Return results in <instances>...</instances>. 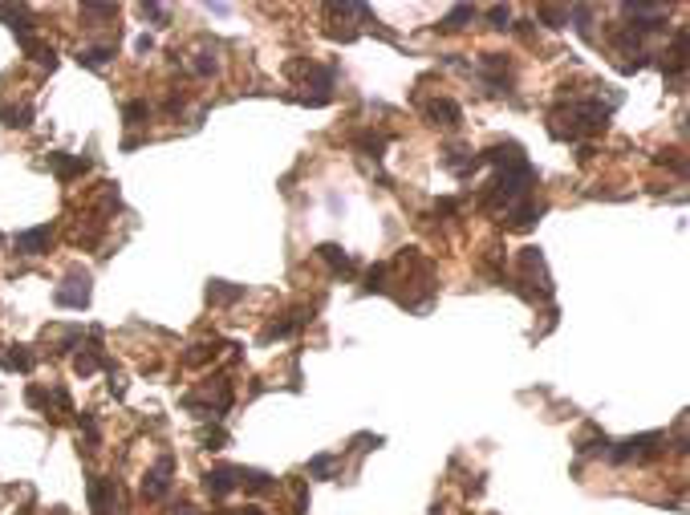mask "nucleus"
I'll return each mask as SVG.
<instances>
[{"mask_svg":"<svg viewBox=\"0 0 690 515\" xmlns=\"http://www.w3.org/2000/svg\"><path fill=\"white\" fill-rule=\"evenodd\" d=\"M25 398H29V406H45V402H49V398H45V389H41V386H29V394H25Z\"/></svg>","mask_w":690,"mask_h":515,"instance_id":"412c9836","label":"nucleus"},{"mask_svg":"<svg viewBox=\"0 0 690 515\" xmlns=\"http://www.w3.org/2000/svg\"><path fill=\"white\" fill-rule=\"evenodd\" d=\"M126 118H131V122L147 118V102H131V106H126Z\"/></svg>","mask_w":690,"mask_h":515,"instance_id":"6ab92c4d","label":"nucleus"},{"mask_svg":"<svg viewBox=\"0 0 690 515\" xmlns=\"http://www.w3.org/2000/svg\"><path fill=\"white\" fill-rule=\"evenodd\" d=\"M195 69H199V73H212V69H215V57H212V53H199Z\"/></svg>","mask_w":690,"mask_h":515,"instance_id":"4be33fe9","label":"nucleus"},{"mask_svg":"<svg viewBox=\"0 0 690 515\" xmlns=\"http://www.w3.org/2000/svg\"><path fill=\"white\" fill-rule=\"evenodd\" d=\"M427 114L439 122V126H459V106L447 102V97H435V102L427 106Z\"/></svg>","mask_w":690,"mask_h":515,"instance_id":"39448f33","label":"nucleus"},{"mask_svg":"<svg viewBox=\"0 0 690 515\" xmlns=\"http://www.w3.org/2000/svg\"><path fill=\"white\" fill-rule=\"evenodd\" d=\"M207 296H212V301H219V305H228V301H236V296H244V289H228L224 280H215L212 289H207Z\"/></svg>","mask_w":690,"mask_h":515,"instance_id":"9d476101","label":"nucleus"},{"mask_svg":"<svg viewBox=\"0 0 690 515\" xmlns=\"http://www.w3.org/2000/svg\"><path fill=\"white\" fill-rule=\"evenodd\" d=\"M236 475H240V479H236V483L252 487V491H268V487H272V479H268V475H264V471H236Z\"/></svg>","mask_w":690,"mask_h":515,"instance_id":"1a4fd4ad","label":"nucleus"},{"mask_svg":"<svg viewBox=\"0 0 690 515\" xmlns=\"http://www.w3.org/2000/svg\"><path fill=\"white\" fill-rule=\"evenodd\" d=\"M309 471H313V475H329V471H333V459H329V454H317V459L309 463Z\"/></svg>","mask_w":690,"mask_h":515,"instance_id":"dca6fc26","label":"nucleus"},{"mask_svg":"<svg viewBox=\"0 0 690 515\" xmlns=\"http://www.w3.org/2000/svg\"><path fill=\"white\" fill-rule=\"evenodd\" d=\"M199 438H203V442H207L212 451H219V447H224V430H203Z\"/></svg>","mask_w":690,"mask_h":515,"instance_id":"a211bd4d","label":"nucleus"},{"mask_svg":"<svg viewBox=\"0 0 690 515\" xmlns=\"http://www.w3.org/2000/svg\"><path fill=\"white\" fill-rule=\"evenodd\" d=\"M73 370L82 373V377H90V373L98 370V353H82L78 361H73Z\"/></svg>","mask_w":690,"mask_h":515,"instance_id":"4468645a","label":"nucleus"},{"mask_svg":"<svg viewBox=\"0 0 690 515\" xmlns=\"http://www.w3.org/2000/svg\"><path fill=\"white\" fill-rule=\"evenodd\" d=\"M321 260H329V264H333L337 272H345V276L353 272V260L345 256V252L337 248V243H321Z\"/></svg>","mask_w":690,"mask_h":515,"instance_id":"0eeeda50","label":"nucleus"},{"mask_svg":"<svg viewBox=\"0 0 690 515\" xmlns=\"http://www.w3.org/2000/svg\"><path fill=\"white\" fill-rule=\"evenodd\" d=\"M57 305H66V308H85L90 305V276L85 272H73L66 280V289H57V296H53Z\"/></svg>","mask_w":690,"mask_h":515,"instance_id":"f257e3e1","label":"nucleus"},{"mask_svg":"<svg viewBox=\"0 0 690 515\" xmlns=\"http://www.w3.org/2000/svg\"><path fill=\"white\" fill-rule=\"evenodd\" d=\"M82 13L85 16H114V8H110V4H85Z\"/></svg>","mask_w":690,"mask_h":515,"instance_id":"aec40b11","label":"nucleus"},{"mask_svg":"<svg viewBox=\"0 0 690 515\" xmlns=\"http://www.w3.org/2000/svg\"><path fill=\"white\" fill-rule=\"evenodd\" d=\"M49 166H53V171H57L61 178H73V175H82L90 162H85V159H73V154H61V150H57V154H49Z\"/></svg>","mask_w":690,"mask_h":515,"instance_id":"423d86ee","label":"nucleus"},{"mask_svg":"<svg viewBox=\"0 0 690 515\" xmlns=\"http://www.w3.org/2000/svg\"><path fill=\"white\" fill-rule=\"evenodd\" d=\"M488 16H492V25H495V29H508V20H512V8H492V13H488Z\"/></svg>","mask_w":690,"mask_h":515,"instance_id":"f3484780","label":"nucleus"},{"mask_svg":"<svg viewBox=\"0 0 690 515\" xmlns=\"http://www.w3.org/2000/svg\"><path fill=\"white\" fill-rule=\"evenodd\" d=\"M471 16H476V8H471V4H459V8L443 20V29H463V20H471Z\"/></svg>","mask_w":690,"mask_h":515,"instance_id":"9b49d317","label":"nucleus"},{"mask_svg":"<svg viewBox=\"0 0 690 515\" xmlns=\"http://www.w3.org/2000/svg\"><path fill=\"white\" fill-rule=\"evenodd\" d=\"M49 240H53V227L49 224L29 227V231H20V236H17V252H20V256H41V252L49 248Z\"/></svg>","mask_w":690,"mask_h":515,"instance_id":"7ed1b4c3","label":"nucleus"},{"mask_svg":"<svg viewBox=\"0 0 690 515\" xmlns=\"http://www.w3.org/2000/svg\"><path fill=\"white\" fill-rule=\"evenodd\" d=\"M203 487H207V491H212L215 499H219V495H228L231 487H236V471H228V467L207 471V475H203Z\"/></svg>","mask_w":690,"mask_h":515,"instance_id":"20e7f679","label":"nucleus"},{"mask_svg":"<svg viewBox=\"0 0 690 515\" xmlns=\"http://www.w3.org/2000/svg\"><path fill=\"white\" fill-rule=\"evenodd\" d=\"M171 471H175V459H171V454H163V459L155 463V471L143 479V495H147V499L167 495V487H171Z\"/></svg>","mask_w":690,"mask_h":515,"instance_id":"f03ea898","label":"nucleus"},{"mask_svg":"<svg viewBox=\"0 0 690 515\" xmlns=\"http://www.w3.org/2000/svg\"><path fill=\"white\" fill-rule=\"evenodd\" d=\"M4 365H8V370H20V373H25V370H33V357L25 353V349H17V353L4 357Z\"/></svg>","mask_w":690,"mask_h":515,"instance_id":"f8f14e48","label":"nucleus"},{"mask_svg":"<svg viewBox=\"0 0 690 515\" xmlns=\"http://www.w3.org/2000/svg\"><path fill=\"white\" fill-rule=\"evenodd\" d=\"M110 57H114V45H98V49H85L78 61H82L85 69H102V65L110 61Z\"/></svg>","mask_w":690,"mask_h":515,"instance_id":"6e6552de","label":"nucleus"},{"mask_svg":"<svg viewBox=\"0 0 690 515\" xmlns=\"http://www.w3.org/2000/svg\"><path fill=\"white\" fill-rule=\"evenodd\" d=\"M0 118H4V126H29V110L20 106V110H4L0 106Z\"/></svg>","mask_w":690,"mask_h":515,"instance_id":"ddd939ff","label":"nucleus"},{"mask_svg":"<svg viewBox=\"0 0 690 515\" xmlns=\"http://www.w3.org/2000/svg\"><path fill=\"white\" fill-rule=\"evenodd\" d=\"M382 276H386V268H370V276H365V292H382Z\"/></svg>","mask_w":690,"mask_h":515,"instance_id":"2eb2a0df","label":"nucleus"}]
</instances>
